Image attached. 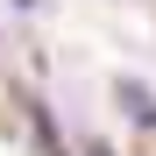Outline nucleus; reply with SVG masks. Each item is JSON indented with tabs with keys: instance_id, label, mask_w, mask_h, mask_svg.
<instances>
[{
	"instance_id": "obj_1",
	"label": "nucleus",
	"mask_w": 156,
	"mask_h": 156,
	"mask_svg": "<svg viewBox=\"0 0 156 156\" xmlns=\"http://www.w3.org/2000/svg\"><path fill=\"white\" fill-rule=\"evenodd\" d=\"M114 107L135 121V128H149V135H156V92L142 85V78H114Z\"/></svg>"
},
{
	"instance_id": "obj_2",
	"label": "nucleus",
	"mask_w": 156,
	"mask_h": 156,
	"mask_svg": "<svg viewBox=\"0 0 156 156\" xmlns=\"http://www.w3.org/2000/svg\"><path fill=\"white\" fill-rule=\"evenodd\" d=\"M14 7H21V14H36V7H50V0H14Z\"/></svg>"
},
{
	"instance_id": "obj_3",
	"label": "nucleus",
	"mask_w": 156,
	"mask_h": 156,
	"mask_svg": "<svg viewBox=\"0 0 156 156\" xmlns=\"http://www.w3.org/2000/svg\"><path fill=\"white\" fill-rule=\"evenodd\" d=\"M85 156H114V149H107V142H85Z\"/></svg>"
}]
</instances>
